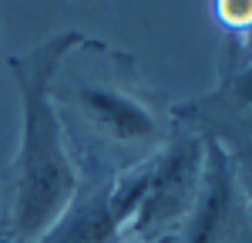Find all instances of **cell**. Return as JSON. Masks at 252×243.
<instances>
[{
	"label": "cell",
	"mask_w": 252,
	"mask_h": 243,
	"mask_svg": "<svg viewBox=\"0 0 252 243\" xmlns=\"http://www.w3.org/2000/svg\"><path fill=\"white\" fill-rule=\"evenodd\" d=\"M51 101L84 179L135 172L155 159L172 135V108L145 88L135 58L88 34L58 64Z\"/></svg>",
	"instance_id": "6da1fadb"
},
{
	"label": "cell",
	"mask_w": 252,
	"mask_h": 243,
	"mask_svg": "<svg viewBox=\"0 0 252 243\" xmlns=\"http://www.w3.org/2000/svg\"><path fill=\"white\" fill-rule=\"evenodd\" d=\"M81 38V31H61L31 47L27 54L7 61L20 88L24 112L20 149L10 165L7 220L0 230L10 243H37L64 216L81 186V172L67 152L64 128L51 101V78Z\"/></svg>",
	"instance_id": "7a4b0ae2"
},
{
	"label": "cell",
	"mask_w": 252,
	"mask_h": 243,
	"mask_svg": "<svg viewBox=\"0 0 252 243\" xmlns=\"http://www.w3.org/2000/svg\"><path fill=\"white\" fill-rule=\"evenodd\" d=\"M202 165H205L202 135L172 119V135L148 165V182L128 223V237L135 240L178 237L198 196Z\"/></svg>",
	"instance_id": "3957f363"
},
{
	"label": "cell",
	"mask_w": 252,
	"mask_h": 243,
	"mask_svg": "<svg viewBox=\"0 0 252 243\" xmlns=\"http://www.w3.org/2000/svg\"><path fill=\"white\" fill-rule=\"evenodd\" d=\"M172 119L215 142L252 206V71H219V84L192 101L172 105Z\"/></svg>",
	"instance_id": "277c9868"
},
{
	"label": "cell",
	"mask_w": 252,
	"mask_h": 243,
	"mask_svg": "<svg viewBox=\"0 0 252 243\" xmlns=\"http://www.w3.org/2000/svg\"><path fill=\"white\" fill-rule=\"evenodd\" d=\"M148 165L118 179H81L64 216L37 243H121L145 193Z\"/></svg>",
	"instance_id": "5b68a950"
},
{
	"label": "cell",
	"mask_w": 252,
	"mask_h": 243,
	"mask_svg": "<svg viewBox=\"0 0 252 243\" xmlns=\"http://www.w3.org/2000/svg\"><path fill=\"white\" fill-rule=\"evenodd\" d=\"M178 243H252V206L215 142H205L202 186Z\"/></svg>",
	"instance_id": "8992f818"
},
{
	"label": "cell",
	"mask_w": 252,
	"mask_h": 243,
	"mask_svg": "<svg viewBox=\"0 0 252 243\" xmlns=\"http://www.w3.org/2000/svg\"><path fill=\"white\" fill-rule=\"evenodd\" d=\"M212 10L229 38H246L252 31V0H212Z\"/></svg>",
	"instance_id": "52a82bcc"
},
{
	"label": "cell",
	"mask_w": 252,
	"mask_h": 243,
	"mask_svg": "<svg viewBox=\"0 0 252 243\" xmlns=\"http://www.w3.org/2000/svg\"><path fill=\"white\" fill-rule=\"evenodd\" d=\"M121 243H178V237H161V240H135V237H125Z\"/></svg>",
	"instance_id": "ba28073f"
},
{
	"label": "cell",
	"mask_w": 252,
	"mask_h": 243,
	"mask_svg": "<svg viewBox=\"0 0 252 243\" xmlns=\"http://www.w3.org/2000/svg\"><path fill=\"white\" fill-rule=\"evenodd\" d=\"M0 243H10V240H7V237H3V233H0Z\"/></svg>",
	"instance_id": "9c48e42d"
}]
</instances>
